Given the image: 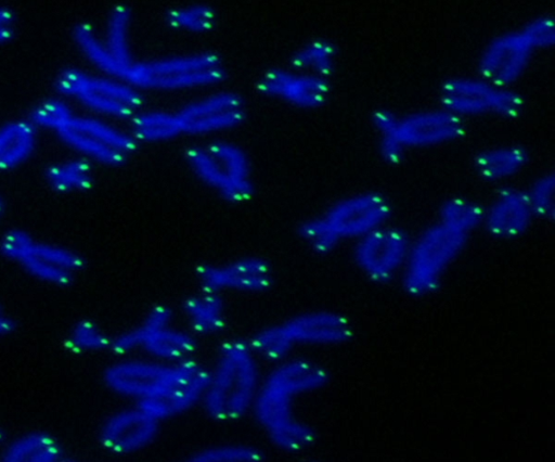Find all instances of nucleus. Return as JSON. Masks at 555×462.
Returning <instances> with one entry per match:
<instances>
[{
	"label": "nucleus",
	"instance_id": "f257e3e1",
	"mask_svg": "<svg viewBox=\"0 0 555 462\" xmlns=\"http://www.w3.org/2000/svg\"><path fill=\"white\" fill-rule=\"evenodd\" d=\"M326 370L301 358H286L261 381L251 411L273 446L285 452H299L315 439L314 431L300 421L294 402L300 395L322 388Z\"/></svg>",
	"mask_w": 555,
	"mask_h": 462
},
{
	"label": "nucleus",
	"instance_id": "f03ea898",
	"mask_svg": "<svg viewBox=\"0 0 555 462\" xmlns=\"http://www.w3.org/2000/svg\"><path fill=\"white\" fill-rule=\"evenodd\" d=\"M261 381L259 358L248 341H227L209 370L201 405L217 422L240 420L251 411Z\"/></svg>",
	"mask_w": 555,
	"mask_h": 462
},
{
	"label": "nucleus",
	"instance_id": "7ed1b4c3",
	"mask_svg": "<svg viewBox=\"0 0 555 462\" xmlns=\"http://www.w3.org/2000/svg\"><path fill=\"white\" fill-rule=\"evenodd\" d=\"M352 326L337 312L315 310L257 331L248 343L259 359L279 362L301 346L337 345L349 341Z\"/></svg>",
	"mask_w": 555,
	"mask_h": 462
},
{
	"label": "nucleus",
	"instance_id": "20e7f679",
	"mask_svg": "<svg viewBox=\"0 0 555 462\" xmlns=\"http://www.w3.org/2000/svg\"><path fill=\"white\" fill-rule=\"evenodd\" d=\"M184 155L195 177L225 202L241 204L253 196L250 161L238 144L214 140L189 146Z\"/></svg>",
	"mask_w": 555,
	"mask_h": 462
},
{
	"label": "nucleus",
	"instance_id": "39448f33",
	"mask_svg": "<svg viewBox=\"0 0 555 462\" xmlns=\"http://www.w3.org/2000/svg\"><path fill=\"white\" fill-rule=\"evenodd\" d=\"M225 77L220 57L202 51L150 61H135L124 82L141 90L180 91L218 85Z\"/></svg>",
	"mask_w": 555,
	"mask_h": 462
},
{
	"label": "nucleus",
	"instance_id": "423d86ee",
	"mask_svg": "<svg viewBox=\"0 0 555 462\" xmlns=\"http://www.w3.org/2000/svg\"><path fill=\"white\" fill-rule=\"evenodd\" d=\"M57 97L76 102L91 115L108 120H129L143 104V98L128 84L79 68L62 69L55 78Z\"/></svg>",
	"mask_w": 555,
	"mask_h": 462
},
{
	"label": "nucleus",
	"instance_id": "0eeeda50",
	"mask_svg": "<svg viewBox=\"0 0 555 462\" xmlns=\"http://www.w3.org/2000/svg\"><path fill=\"white\" fill-rule=\"evenodd\" d=\"M201 367L193 358L177 362L124 359L103 373L105 386L135 403L165 397L188 381Z\"/></svg>",
	"mask_w": 555,
	"mask_h": 462
},
{
	"label": "nucleus",
	"instance_id": "6e6552de",
	"mask_svg": "<svg viewBox=\"0 0 555 462\" xmlns=\"http://www.w3.org/2000/svg\"><path fill=\"white\" fill-rule=\"evenodd\" d=\"M195 349V335L173 324L168 306L156 305L134 326L113 337L109 350L118 356L142 351L151 359L177 362L193 358Z\"/></svg>",
	"mask_w": 555,
	"mask_h": 462
},
{
	"label": "nucleus",
	"instance_id": "1a4fd4ad",
	"mask_svg": "<svg viewBox=\"0 0 555 462\" xmlns=\"http://www.w3.org/2000/svg\"><path fill=\"white\" fill-rule=\"evenodd\" d=\"M0 254L33 278L57 286L68 285L85 266L77 252L21 229L8 230L0 238Z\"/></svg>",
	"mask_w": 555,
	"mask_h": 462
},
{
	"label": "nucleus",
	"instance_id": "9d476101",
	"mask_svg": "<svg viewBox=\"0 0 555 462\" xmlns=\"http://www.w3.org/2000/svg\"><path fill=\"white\" fill-rule=\"evenodd\" d=\"M468 235L438 222L410 246L403 266V286L412 296L434 292L446 269L463 251Z\"/></svg>",
	"mask_w": 555,
	"mask_h": 462
},
{
	"label": "nucleus",
	"instance_id": "9b49d317",
	"mask_svg": "<svg viewBox=\"0 0 555 462\" xmlns=\"http://www.w3.org/2000/svg\"><path fill=\"white\" fill-rule=\"evenodd\" d=\"M55 136L75 155L107 167L124 164L139 145L128 129L91 114L75 113Z\"/></svg>",
	"mask_w": 555,
	"mask_h": 462
},
{
	"label": "nucleus",
	"instance_id": "f8f14e48",
	"mask_svg": "<svg viewBox=\"0 0 555 462\" xmlns=\"http://www.w3.org/2000/svg\"><path fill=\"white\" fill-rule=\"evenodd\" d=\"M440 103L442 108L463 119L478 115L515 118L524 107V100L517 92L480 77H457L444 81L440 89Z\"/></svg>",
	"mask_w": 555,
	"mask_h": 462
},
{
	"label": "nucleus",
	"instance_id": "ddd939ff",
	"mask_svg": "<svg viewBox=\"0 0 555 462\" xmlns=\"http://www.w3.org/2000/svg\"><path fill=\"white\" fill-rule=\"evenodd\" d=\"M181 137L209 136L238 127L245 118L244 102L234 92L219 91L175 111Z\"/></svg>",
	"mask_w": 555,
	"mask_h": 462
},
{
	"label": "nucleus",
	"instance_id": "4468645a",
	"mask_svg": "<svg viewBox=\"0 0 555 462\" xmlns=\"http://www.w3.org/2000/svg\"><path fill=\"white\" fill-rule=\"evenodd\" d=\"M390 213V204L385 196L365 192L338 201L319 217L340 242L360 239L385 226Z\"/></svg>",
	"mask_w": 555,
	"mask_h": 462
},
{
	"label": "nucleus",
	"instance_id": "2eb2a0df",
	"mask_svg": "<svg viewBox=\"0 0 555 462\" xmlns=\"http://www.w3.org/2000/svg\"><path fill=\"white\" fill-rule=\"evenodd\" d=\"M201 290L258 294L273 283L270 264L260 257H241L222 264H203L196 268Z\"/></svg>",
	"mask_w": 555,
	"mask_h": 462
},
{
	"label": "nucleus",
	"instance_id": "dca6fc26",
	"mask_svg": "<svg viewBox=\"0 0 555 462\" xmlns=\"http://www.w3.org/2000/svg\"><path fill=\"white\" fill-rule=\"evenodd\" d=\"M535 49L521 29L495 37L483 49L478 69L480 78L509 88L527 69Z\"/></svg>",
	"mask_w": 555,
	"mask_h": 462
},
{
	"label": "nucleus",
	"instance_id": "f3484780",
	"mask_svg": "<svg viewBox=\"0 0 555 462\" xmlns=\"http://www.w3.org/2000/svg\"><path fill=\"white\" fill-rule=\"evenodd\" d=\"M410 246L402 231L385 224L359 239L354 258L366 277L386 282L404 266Z\"/></svg>",
	"mask_w": 555,
	"mask_h": 462
},
{
	"label": "nucleus",
	"instance_id": "a211bd4d",
	"mask_svg": "<svg viewBox=\"0 0 555 462\" xmlns=\"http://www.w3.org/2000/svg\"><path fill=\"white\" fill-rule=\"evenodd\" d=\"M465 132L464 119L442 107L399 116L393 137L404 150L444 144Z\"/></svg>",
	"mask_w": 555,
	"mask_h": 462
},
{
	"label": "nucleus",
	"instance_id": "6ab92c4d",
	"mask_svg": "<svg viewBox=\"0 0 555 462\" xmlns=\"http://www.w3.org/2000/svg\"><path fill=\"white\" fill-rule=\"evenodd\" d=\"M159 424L135 405L109 415L100 429L99 439L102 447L112 453L130 454L154 441Z\"/></svg>",
	"mask_w": 555,
	"mask_h": 462
},
{
	"label": "nucleus",
	"instance_id": "aec40b11",
	"mask_svg": "<svg viewBox=\"0 0 555 462\" xmlns=\"http://www.w3.org/2000/svg\"><path fill=\"white\" fill-rule=\"evenodd\" d=\"M257 89L266 97L306 110L323 105L330 93L326 78L283 68L266 72Z\"/></svg>",
	"mask_w": 555,
	"mask_h": 462
},
{
	"label": "nucleus",
	"instance_id": "412c9836",
	"mask_svg": "<svg viewBox=\"0 0 555 462\" xmlns=\"http://www.w3.org/2000/svg\"><path fill=\"white\" fill-rule=\"evenodd\" d=\"M533 217L526 191L509 187L498 191L482 223L493 236L511 239L521 235Z\"/></svg>",
	"mask_w": 555,
	"mask_h": 462
},
{
	"label": "nucleus",
	"instance_id": "4be33fe9",
	"mask_svg": "<svg viewBox=\"0 0 555 462\" xmlns=\"http://www.w3.org/2000/svg\"><path fill=\"white\" fill-rule=\"evenodd\" d=\"M208 377L209 370L201 365L188 381L169 395L135 405L159 422L180 415L201 403Z\"/></svg>",
	"mask_w": 555,
	"mask_h": 462
},
{
	"label": "nucleus",
	"instance_id": "5701e85b",
	"mask_svg": "<svg viewBox=\"0 0 555 462\" xmlns=\"http://www.w3.org/2000/svg\"><path fill=\"white\" fill-rule=\"evenodd\" d=\"M182 312L194 335H215L225 328L227 308L222 294L201 290L183 300Z\"/></svg>",
	"mask_w": 555,
	"mask_h": 462
},
{
	"label": "nucleus",
	"instance_id": "b1692460",
	"mask_svg": "<svg viewBox=\"0 0 555 462\" xmlns=\"http://www.w3.org/2000/svg\"><path fill=\"white\" fill-rule=\"evenodd\" d=\"M39 132L28 118L0 125V171H10L25 164L36 151Z\"/></svg>",
	"mask_w": 555,
	"mask_h": 462
},
{
	"label": "nucleus",
	"instance_id": "393cba45",
	"mask_svg": "<svg viewBox=\"0 0 555 462\" xmlns=\"http://www.w3.org/2000/svg\"><path fill=\"white\" fill-rule=\"evenodd\" d=\"M132 12L125 4H117L111 11L106 20L104 36L101 37L105 49L112 57L116 67V78L124 81V78L133 65L130 27Z\"/></svg>",
	"mask_w": 555,
	"mask_h": 462
},
{
	"label": "nucleus",
	"instance_id": "a878e982",
	"mask_svg": "<svg viewBox=\"0 0 555 462\" xmlns=\"http://www.w3.org/2000/svg\"><path fill=\"white\" fill-rule=\"evenodd\" d=\"M528 162L527 151L519 145L488 149L476 155L475 169L487 181H501L515 176Z\"/></svg>",
	"mask_w": 555,
	"mask_h": 462
},
{
	"label": "nucleus",
	"instance_id": "bb28decb",
	"mask_svg": "<svg viewBox=\"0 0 555 462\" xmlns=\"http://www.w3.org/2000/svg\"><path fill=\"white\" fill-rule=\"evenodd\" d=\"M128 123V131L138 144L162 143L181 137L175 111H139Z\"/></svg>",
	"mask_w": 555,
	"mask_h": 462
},
{
	"label": "nucleus",
	"instance_id": "cd10ccee",
	"mask_svg": "<svg viewBox=\"0 0 555 462\" xmlns=\"http://www.w3.org/2000/svg\"><path fill=\"white\" fill-rule=\"evenodd\" d=\"M62 448L54 437L43 432H30L11 441L2 452L7 462H57Z\"/></svg>",
	"mask_w": 555,
	"mask_h": 462
},
{
	"label": "nucleus",
	"instance_id": "c85d7f7f",
	"mask_svg": "<svg viewBox=\"0 0 555 462\" xmlns=\"http://www.w3.org/2000/svg\"><path fill=\"white\" fill-rule=\"evenodd\" d=\"M44 178L48 185L59 193L86 191L93 183L92 164L74 155L49 165Z\"/></svg>",
	"mask_w": 555,
	"mask_h": 462
},
{
	"label": "nucleus",
	"instance_id": "c756f323",
	"mask_svg": "<svg viewBox=\"0 0 555 462\" xmlns=\"http://www.w3.org/2000/svg\"><path fill=\"white\" fill-rule=\"evenodd\" d=\"M336 49L332 42L323 39L312 40L292 56V69L322 78L332 74L335 65Z\"/></svg>",
	"mask_w": 555,
	"mask_h": 462
},
{
	"label": "nucleus",
	"instance_id": "7c9ffc66",
	"mask_svg": "<svg viewBox=\"0 0 555 462\" xmlns=\"http://www.w3.org/2000/svg\"><path fill=\"white\" fill-rule=\"evenodd\" d=\"M483 214L485 209L478 203L464 197H451L441 205L438 222L468 235L482 224Z\"/></svg>",
	"mask_w": 555,
	"mask_h": 462
},
{
	"label": "nucleus",
	"instance_id": "2f4dec72",
	"mask_svg": "<svg viewBox=\"0 0 555 462\" xmlns=\"http://www.w3.org/2000/svg\"><path fill=\"white\" fill-rule=\"evenodd\" d=\"M166 22L172 28L179 30L204 34L214 27L216 13L207 4L179 7L166 13Z\"/></svg>",
	"mask_w": 555,
	"mask_h": 462
},
{
	"label": "nucleus",
	"instance_id": "473e14b6",
	"mask_svg": "<svg viewBox=\"0 0 555 462\" xmlns=\"http://www.w3.org/2000/svg\"><path fill=\"white\" fill-rule=\"evenodd\" d=\"M75 113L68 101L56 97L37 104L28 119L39 131L44 130L56 134Z\"/></svg>",
	"mask_w": 555,
	"mask_h": 462
},
{
	"label": "nucleus",
	"instance_id": "72a5a7b5",
	"mask_svg": "<svg viewBox=\"0 0 555 462\" xmlns=\"http://www.w3.org/2000/svg\"><path fill=\"white\" fill-rule=\"evenodd\" d=\"M112 338L95 322L83 319L75 323L65 342L74 352L109 350Z\"/></svg>",
	"mask_w": 555,
	"mask_h": 462
},
{
	"label": "nucleus",
	"instance_id": "f704fd0d",
	"mask_svg": "<svg viewBox=\"0 0 555 462\" xmlns=\"http://www.w3.org/2000/svg\"><path fill=\"white\" fill-rule=\"evenodd\" d=\"M263 452L249 445H218L201 449L191 457L194 462H259Z\"/></svg>",
	"mask_w": 555,
	"mask_h": 462
},
{
	"label": "nucleus",
	"instance_id": "c9c22d12",
	"mask_svg": "<svg viewBox=\"0 0 555 462\" xmlns=\"http://www.w3.org/2000/svg\"><path fill=\"white\" fill-rule=\"evenodd\" d=\"M534 217L552 219L555 211V178L553 174L539 177L526 191Z\"/></svg>",
	"mask_w": 555,
	"mask_h": 462
},
{
	"label": "nucleus",
	"instance_id": "e433bc0d",
	"mask_svg": "<svg viewBox=\"0 0 555 462\" xmlns=\"http://www.w3.org/2000/svg\"><path fill=\"white\" fill-rule=\"evenodd\" d=\"M521 30L535 50L551 48L555 41V26L552 16L543 15L527 23Z\"/></svg>",
	"mask_w": 555,
	"mask_h": 462
},
{
	"label": "nucleus",
	"instance_id": "4c0bfd02",
	"mask_svg": "<svg viewBox=\"0 0 555 462\" xmlns=\"http://www.w3.org/2000/svg\"><path fill=\"white\" fill-rule=\"evenodd\" d=\"M15 30V15L11 9L0 7V44L10 41Z\"/></svg>",
	"mask_w": 555,
	"mask_h": 462
},
{
	"label": "nucleus",
	"instance_id": "58836bf2",
	"mask_svg": "<svg viewBox=\"0 0 555 462\" xmlns=\"http://www.w3.org/2000/svg\"><path fill=\"white\" fill-rule=\"evenodd\" d=\"M14 328V320L0 307V338L10 334Z\"/></svg>",
	"mask_w": 555,
	"mask_h": 462
},
{
	"label": "nucleus",
	"instance_id": "ea45409f",
	"mask_svg": "<svg viewBox=\"0 0 555 462\" xmlns=\"http://www.w3.org/2000/svg\"><path fill=\"white\" fill-rule=\"evenodd\" d=\"M3 208H4V203H3L2 197L0 196V216H1V215H2V213H3Z\"/></svg>",
	"mask_w": 555,
	"mask_h": 462
},
{
	"label": "nucleus",
	"instance_id": "a19ab883",
	"mask_svg": "<svg viewBox=\"0 0 555 462\" xmlns=\"http://www.w3.org/2000/svg\"><path fill=\"white\" fill-rule=\"evenodd\" d=\"M2 440H3V434H2V431L0 429V446L2 444Z\"/></svg>",
	"mask_w": 555,
	"mask_h": 462
}]
</instances>
